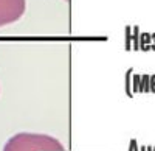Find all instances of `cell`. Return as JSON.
<instances>
[{
  "instance_id": "4",
  "label": "cell",
  "mask_w": 155,
  "mask_h": 151,
  "mask_svg": "<svg viewBox=\"0 0 155 151\" xmlns=\"http://www.w3.org/2000/svg\"><path fill=\"white\" fill-rule=\"evenodd\" d=\"M65 2H68V0H65Z\"/></svg>"
},
{
  "instance_id": "1",
  "label": "cell",
  "mask_w": 155,
  "mask_h": 151,
  "mask_svg": "<svg viewBox=\"0 0 155 151\" xmlns=\"http://www.w3.org/2000/svg\"><path fill=\"white\" fill-rule=\"evenodd\" d=\"M3 151H65V146L47 134L19 132L5 143Z\"/></svg>"
},
{
  "instance_id": "2",
  "label": "cell",
  "mask_w": 155,
  "mask_h": 151,
  "mask_svg": "<svg viewBox=\"0 0 155 151\" xmlns=\"http://www.w3.org/2000/svg\"><path fill=\"white\" fill-rule=\"evenodd\" d=\"M27 11L25 0H0V28L17 22Z\"/></svg>"
},
{
  "instance_id": "3",
  "label": "cell",
  "mask_w": 155,
  "mask_h": 151,
  "mask_svg": "<svg viewBox=\"0 0 155 151\" xmlns=\"http://www.w3.org/2000/svg\"><path fill=\"white\" fill-rule=\"evenodd\" d=\"M149 81H150V86H152V87H155V75H153V77H150V80H149Z\"/></svg>"
}]
</instances>
